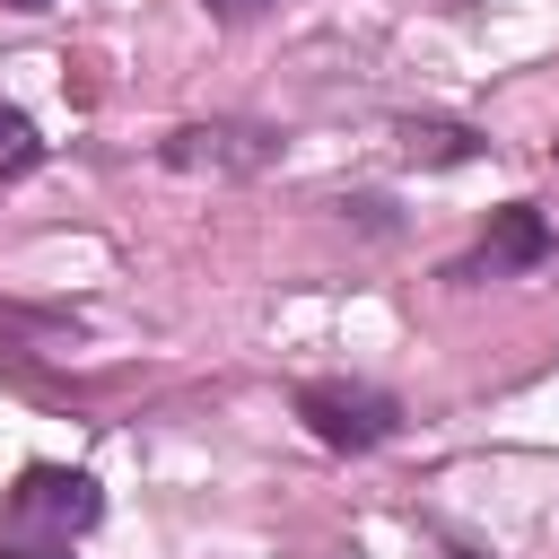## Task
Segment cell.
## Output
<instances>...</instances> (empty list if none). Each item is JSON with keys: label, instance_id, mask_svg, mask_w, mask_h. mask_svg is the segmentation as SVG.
<instances>
[{"label": "cell", "instance_id": "cell-2", "mask_svg": "<svg viewBox=\"0 0 559 559\" xmlns=\"http://www.w3.org/2000/svg\"><path fill=\"white\" fill-rule=\"evenodd\" d=\"M297 419L332 445V454H367V445H384L393 428H402V402L384 393V384H349V376H314V384H297Z\"/></svg>", "mask_w": 559, "mask_h": 559}, {"label": "cell", "instance_id": "cell-5", "mask_svg": "<svg viewBox=\"0 0 559 559\" xmlns=\"http://www.w3.org/2000/svg\"><path fill=\"white\" fill-rule=\"evenodd\" d=\"M402 157L411 166H472L480 131H463V122H402Z\"/></svg>", "mask_w": 559, "mask_h": 559}, {"label": "cell", "instance_id": "cell-9", "mask_svg": "<svg viewBox=\"0 0 559 559\" xmlns=\"http://www.w3.org/2000/svg\"><path fill=\"white\" fill-rule=\"evenodd\" d=\"M61 559H70V550H61Z\"/></svg>", "mask_w": 559, "mask_h": 559}, {"label": "cell", "instance_id": "cell-1", "mask_svg": "<svg viewBox=\"0 0 559 559\" xmlns=\"http://www.w3.org/2000/svg\"><path fill=\"white\" fill-rule=\"evenodd\" d=\"M87 524H96V480L61 472V463H35L0 498V559H61L70 533H87Z\"/></svg>", "mask_w": 559, "mask_h": 559}, {"label": "cell", "instance_id": "cell-4", "mask_svg": "<svg viewBox=\"0 0 559 559\" xmlns=\"http://www.w3.org/2000/svg\"><path fill=\"white\" fill-rule=\"evenodd\" d=\"M542 253H550V218H542L533 201H507V210H489V236H480L472 262H454V280H480V271H533Z\"/></svg>", "mask_w": 559, "mask_h": 559}, {"label": "cell", "instance_id": "cell-8", "mask_svg": "<svg viewBox=\"0 0 559 559\" xmlns=\"http://www.w3.org/2000/svg\"><path fill=\"white\" fill-rule=\"evenodd\" d=\"M9 9H52V0H9Z\"/></svg>", "mask_w": 559, "mask_h": 559}, {"label": "cell", "instance_id": "cell-7", "mask_svg": "<svg viewBox=\"0 0 559 559\" xmlns=\"http://www.w3.org/2000/svg\"><path fill=\"white\" fill-rule=\"evenodd\" d=\"M201 9H210V17H262L271 0H201Z\"/></svg>", "mask_w": 559, "mask_h": 559}, {"label": "cell", "instance_id": "cell-6", "mask_svg": "<svg viewBox=\"0 0 559 559\" xmlns=\"http://www.w3.org/2000/svg\"><path fill=\"white\" fill-rule=\"evenodd\" d=\"M0 166H9V175L35 166V131H26V114H9V105H0Z\"/></svg>", "mask_w": 559, "mask_h": 559}, {"label": "cell", "instance_id": "cell-3", "mask_svg": "<svg viewBox=\"0 0 559 559\" xmlns=\"http://www.w3.org/2000/svg\"><path fill=\"white\" fill-rule=\"evenodd\" d=\"M157 157L175 175H262L280 157V131H262V122H183V131H166Z\"/></svg>", "mask_w": 559, "mask_h": 559}]
</instances>
